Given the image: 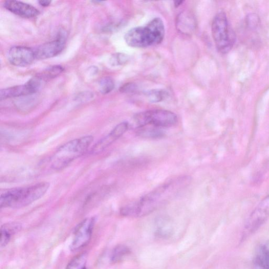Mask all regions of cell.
Masks as SVG:
<instances>
[{
  "mask_svg": "<svg viewBox=\"0 0 269 269\" xmlns=\"http://www.w3.org/2000/svg\"><path fill=\"white\" fill-rule=\"evenodd\" d=\"M189 182L190 179L187 176L165 182L138 201L124 206L121 214L131 217L147 216L170 201Z\"/></svg>",
  "mask_w": 269,
  "mask_h": 269,
  "instance_id": "obj_1",
  "label": "cell"
},
{
  "mask_svg": "<svg viewBox=\"0 0 269 269\" xmlns=\"http://www.w3.org/2000/svg\"><path fill=\"white\" fill-rule=\"evenodd\" d=\"M50 184L47 182L7 190L0 196L1 208H24L42 198L48 192Z\"/></svg>",
  "mask_w": 269,
  "mask_h": 269,
  "instance_id": "obj_2",
  "label": "cell"
},
{
  "mask_svg": "<svg viewBox=\"0 0 269 269\" xmlns=\"http://www.w3.org/2000/svg\"><path fill=\"white\" fill-rule=\"evenodd\" d=\"M164 32L162 19L156 17L151 20L146 26L130 30L124 38L130 47L144 48L160 44L164 38Z\"/></svg>",
  "mask_w": 269,
  "mask_h": 269,
  "instance_id": "obj_3",
  "label": "cell"
},
{
  "mask_svg": "<svg viewBox=\"0 0 269 269\" xmlns=\"http://www.w3.org/2000/svg\"><path fill=\"white\" fill-rule=\"evenodd\" d=\"M94 140L92 136H86L70 140L61 146L51 158V167L55 170L65 169L88 149Z\"/></svg>",
  "mask_w": 269,
  "mask_h": 269,
  "instance_id": "obj_4",
  "label": "cell"
},
{
  "mask_svg": "<svg viewBox=\"0 0 269 269\" xmlns=\"http://www.w3.org/2000/svg\"><path fill=\"white\" fill-rule=\"evenodd\" d=\"M212 31L218 51L223 54L229 53L234 46L235 37L224 12H219L215 16Z\"/></svg>",
  "mask_w": 269,
  "mask_h": 269,
  "instance_id": "obj_5",
  "label": "cell"
},
{
  "mask_svg": "<svg viewBox=\"0 0 269 269\" xmlns=\"http://www.w3.org/2000/svg\"><path fill=\"white\" fill-rule=\"evenodd\" d=\"M134 120L138 127L152 126L163 129L174 126L177 122V117L169 111L155 110L138 113Z\"/></svg>",
  "mask_w": 269,
  "mask_h": 269,
  "instance_id": "obj_6",
  "label": "cell"
},
{
  "mask_svg": "<svg viewBox=\"0 0 269 269\" xmlns=\"http://www.w3.org/2000/svg\"><path fill=\"white\" fill-rule=\"evenodd\" d=\"M95 222V217H90L82 221L78 224L71 245V251H78L89 243L92 237Z\"/></svg>",
  "mask_w": 269,
  "mask_h": 269,
  "instance_id": "obj_7",
  "label": "cell"
},
{
  "mask_svg": "<svg viewBox=\"0 0 269 269\" xmlns=\"http://www.w3.org/2000/svg\"><path fill=\"white\" fill-rule=\"evenodd\" d=\"M44 81L40 77L35 76L25 85L2 90L0 92V98L3 100L34 94L38 90Z\"/></svg>",
  "mask_w": 269,
  "mask_h": 269,
  "instance_id": "obj_8",
  "label": "cell"
},
{
  "mask_svg": "<svg viewBox=\"0 0 269 269\" xmlns=\"http://www.w3.org/2000/svg\"><path fill=\"white\" fill-rule=\"evenodd\" d=\"M269 217V195L263 199L248 218L245 224L246 232L253 233Z\"/></svg>",
  "mask_w": 269,
  "mask_h": 269,
  "instance_id": "obj_9",
  "label": "cell"
},
{
  "mask_svg": "<svg viewBox=\"0 0 269 269\" xmlns=\"http://www.w3.org/2000/svg\"><path fill=\"white\" fill-rule=\"evenodd\" d=\"M8 59L11 64L25 67L31 65L36 59L34 50L24 46H15L11 48L8 54Z\"/></svg>",
  "mask_w": 269,
  "mask_h": 269,
  "instance_id": "obj_10",
  "label": "cell"
},
{
  "mask_svg": "<svg viewBox=\"0 0 269 269\" xmlns=\"http://www.w3.org/2000/svg\"><path fill=\"white\" fill-rule=\"evenodd\" d=\"M66 45V39L64 36L41 45L34 50L36 59H45L53 57L64 50Z\"/></svg>",
  "mask_w": 269,
  "mask_h": 269,
  "instance_id": "obj_11",
  "label": "cell"
},
{
  "mask_svg": "<svg viewBox=\"0 0 269 269\" xmlns=\"http://www.w3.org/2000/svg\"><path fill=\"white\" fill-rule=\"evenodd\" d=\"M129 125L127 122L118 124L108 135L96 142L91 150L92 154H98L105 151L114 141L119 138L128 130Z\"/></svg>",
  "mask_w": 269,
  "mask_h": 269,
  "instance_id": "obj_12",
  "label": "cell"
},
{
  "mask_svg": "<svg viewBox=\"0 0 269 269\" xmlns=\"http://www.w3.org/2000/svg\"><path fill=\"white\" fill-rule=\"evenodd\" d=\"M4 7L12 13L25 18L35 17L39 14L38 10L33 6L14 0L5 2Z\"/></svg>",
  "mask_w": 269,
  "mask_h": 269,
  "instance_id": "obj_13",
  "label": "cell"
},
{
  "mask_svg": "<svg viewBox=\"0 0 269 269\" xmlns=\"http://www.w3.org/2000/svg\"><path fill=\"white\" fill-rule=\"evenodd\" d=\"M22 229V225L18 222H10L4 224L1 229V246H6L12 237Z\"/></svg>",
  "mask_w": 269,
  "mask_h": 269,
  "instance_id": "obj_14",
  "label": "cell"
},
{
  "mask_svg": "<svg viewBox=\"0 0 269 269\" xmlns=\"http://www.w3.org/2000/svg\"><path fill=\"white\" fill-rule=\"evenodd\" d=\"M136 133L138 136L146 138H157L164 135V132L161 128L152 126L138 127Z\"/></svg>",
  "mask_w": 269,
  "mask_h": 269,
  "instance_id": "obj_15",
  "label": "cell"
},
{
  "mask_svg": "<svg viewBox=\"0 0 269 269\" xmlns=\"http://www.w3.org/2000/svg\"><path fill=\"white\" fill-rule=\"evenodd\" d=\"M255 262L260 269H269V249L266 245H260L257 251Z\"/></svg>",
  "mask_w": 269,
  "mask_h": 269,
  "instance_id": "obj_16",
  "label": "cell"
},
{
  "mask_svg": "<svg viewBox=\"0 0 269 269\" xmlns=\"http://www.w3.org/2000/svg\"><path fill=\"white\" fill-rule=\"evenodd\" d=\"M194 23L193 18L191 15L182 14L178 17L177 26L180 31L188 33L193 30L194 26Z\"/></svg>",
  "mask_w": 269,
  "mask_h": 269,
  "instance_id": "obj_17",
  "label": "cell"
},
{
  "mask_svg": "<svg viewBox=\"0 0 269 269\" xmlns=\"http://www.w3.org/2000/svg\"><path fill=\"white\" fill-rule=\"evenodd\" d=\"M131 253L130 248L126 245H119L113 251L111 261L114 263L119 262L129 255Z\"/></svg>",
  "mask_w": 269,
  "mask_h": 269,
  "instance_id": "obj_18",
  "label": "cell"
},
{
  "mask_svg": "<svg viewBox=\"0 0 269 269\" xmlns=\"http://www.w3.org/2000/svg\"><path fill=\"white\" fill-rule=\"evenodd\" d=\"M87 256L86 254L79 255L68 264L66 269H87Z\"/></svg>",
  "mask_w": 269,
  "mask_h": 269,
  "instance_id": "obj_19",
  "label": "cell"
},
{
  "mask_svg": "<svg viewBox=\"0 0 269 269\" xmlns=\"http://www.w3.org/2000/svg\"><path fill=\"white\" fill-rule=\"evenodd\" d=\"M115 87L113 79L110 77L101 78L99 82V89L101 93L107 94L112 92Z\"/></svg>",
  "mask_w": 269,
  "mask_h": 269,
  "instance_id": "obj_20",
  "label": "cell"
},
{
  "mask_svg": "<svg viewBox=\"0 0 269 269\" xmlns=\"http://www.w3.org/2000/svg\"><path fill=\"white\" fill-rule=\"evenodd\" d=\"M168 96V93L163 90H154L150 91L147 96L150 101L158 102L162 101Z\"/></svg>",
  "mask_w": 269,
  "mask_h": 269,
  "instance_id": "obj_21",
  "label": "cell"
},
{
  "mask_svg": "<svg viewBox=\"0 0 269 269\" xmlns=\"http://www.w3.org/2000/svg\"><path fill=\"white\" fill-rule=\"evenodd\" d=\"M129 56L125 54L116 53L112 55L110 61L113 66L122 65L127 63Z\"/></svg>",
  "mask_w": 269,
  "mask_h": 269,
  "instance_id": "obj_22",
  "label": "cell"
},
{
  "mask_svg": "<svg viewBox=\"0 0 269 269\" xmlns=\"http://www.w3.org/2000/svg\"><path fill=\"white\" fill-rule=\"evenodd\" d=\"M64 69L60 66H54L49 69L43 75H39L44 80L46 78L55 77L63 72Z\"/></svg>",
  "mask_w": 269,
  "mask_h": 269,
  "instance_id": "obj_23",
  "label": "cell"
},
{
  "mask_svg": "<svg viewBox=\"0 0 269 269\" xmlns=\"http://www.w3.org/2000/svg\"><path fill=\"white\" fill-rule=\"evenodd\" d=\"M38 3L41 6L46 7L49 6L51 4V2L48 1V0H41V1L38 2Z\"/></svg>",
  "mask_w": 269,
  "mask_h": 269,
  "instance_id": "obj_24",
  "label": "cell"
},
{
  "mask_svg": "<svg viewBox=\"0 0 269 269\" xmlns=\"http://www.w3.org/2000/svg\"><path fill=\"white\" fill-rule=\"evenodd\" d=\"M183 3V1H176L174 2L175 7L177 8Z\"/></svg>",
  "mask_w": 269,
  "mask_h": 269,
  "instance_id": "obj_25",
  "label": "cell"
}]
</instances>
